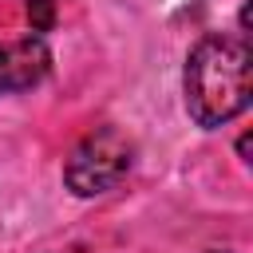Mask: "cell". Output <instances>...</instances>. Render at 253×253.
I'll use <instances>...</instances> for the list:
<instances>
[{
  "label": "cell",
  "instance_id": "6da1fadb",
  "mask_svg": "<svg viewBox=\"0 0 253 253\" xmlns=\"http://www.w3.org/2000/svg\"><path fill=\"white\" fill-rule=\"evenodd\" d=\"M186 111L198 126H221L249 107L253 55L241 36H202L186 55Z\"/></svg>",
  "mask_w": 253,
  "mask_h": 253
},
{
  "label": "cell",
  "instance_id": "7a4b0ae2",
  "mask_svg": "<svg viewBox=\"0 0 253 253\" xmlns=\"http://www.w3.org/2000/svg\"><path fill=\"white\" fill-rule=\"evenodd\" d=\"M134 166V142L119 126L91 130L63 162V182L75 198H99L115 190Z\"/></svg>",
  "mask_w": 253,
  "mask_h": 253
},
{
  "label": "cell",
  "instance_id": "3957f363",
  "mask_svg": "<svg viewBox=\"0 0 253 253\" xmlns=\"http://www.w3.org/2000/svg\"><path fill=\"white\" fill-rule=\"evenodd\" d=\"M47 71H51V51L40 36L0 43V95L28 91V87L43 83Z\"/></svg>",
  "mask_w": 253,
  "mask_h": 253
},
{
  "label": "cell",
  "instance_id": "277c9868",
  "mask_svg": "<svg viewBox=\"0 0 253 253\" xmlns=\"http://www.w3.org/2000/svg\"><path fill=\"white\" fill-rule=\"evenodd\" d=\"M28 24H32V32H51L55 0H28Z\"/></svg>",
  "mask_w": 253,
  "mask_h": 253
},
{
  "label": "cell",
  "instance_id": "5b68a950",
  "mask_svg": "<svg viewBox=\"0 0 253 253\" xmlns=\"http://www.w3.org/2000/svg\"><path fill=\"white\" fill-rule=\"evenodd\" d=\"M237 154H241V162H249V134L237 138Z\"/></svg>",
  "mask_w": 253,
  "mask_h": 253
}]
</instances>
